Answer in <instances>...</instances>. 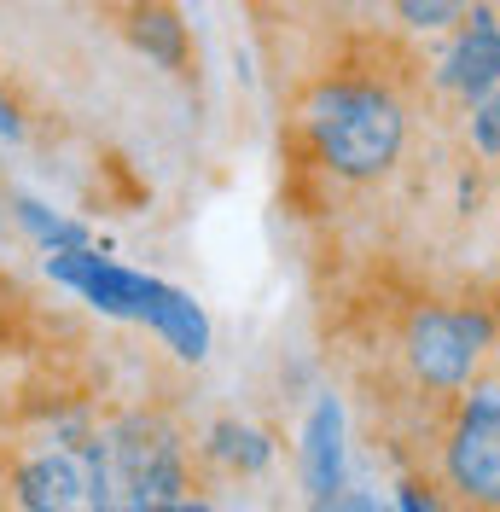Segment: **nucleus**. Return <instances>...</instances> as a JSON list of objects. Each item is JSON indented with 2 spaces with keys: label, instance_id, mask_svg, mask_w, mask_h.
Masks as SVG:
<instances>
[{
  "label": "nucleus",
  "instance_id": "obj_3",
  "mask_svg": "<svg viewBox=\"0 0 500 512\" xmlns=\"http://www.w3.org/2000/svg\"><path fill=\"white\" fill-rule=\"evenodd\" d=\"M94 443H99L105 512H152L192 489L198 443L187 437V425L169 408H152V402L117 408V414L99 419Z\"/></svg>",
  "mask_w": 500,
  "mask_h": 512
},
{
  "label": "nucleus",
  "instance_id": "obj_5",
  "mask_svg": "<svg viewBox=\"0 0 500 512\" xmlns=\"http://www.w3.org/2000/svg\"><path fill=\"white\" fill-rule=\"evenodd\" d=\"M495 338H500L495 309H483V303H413L396 350H402L413 390L454 402L483 373V361L495 355Z\"/></svg>",
  "mask_w": 500,
  "mask_h": 512
},
{
  "label": "nucleus",
  "instance_id": "obj_2",
  "mask_svg": "<svg viewBox=\"0 0 500 512\" xmlns=\"http://www.w3.org/2000/svg\"><path fill=\"white\" fill-rule=\"evenodd\" d=\"M47 280L64 286V291H76L94 315L146 326L175 361H192V367H198V361L210 355V344H216V326H210L204 303H198L192 291L169 286V280H157V274H140V268L117 262V256H99L94 245H82V251H53L47 256Z\"/></svg>",
  "mask_w": 500,
  "mask_h": 512
},
{
  "label": "nucleus",
  "instance_id": "obj_14",
  "mask_svg": "<svg viewBox=\"0 0 500 512\" xmlns=\"http://www.w3.org/2000/svg\"><path fill=\"white\" fill-rule=\"evenodd\" d=\"M309 512H396V501H384V495H373V489H332V495H320V501H309Z\"/></svg>",
  "mask_w": 500,
  "mask_h": 512
},
{
  "label": "nucleus",
  "instance_id": "obj_9",
  "mask_svg": "<svg viewBox=\"0 0 500 512\" xmlns=\"http://www.w3.org/2000/svg\"><path fill=\"white\" fill-rule=\"evenodd\" d=\"M349 425H344V402L326 390V396H314L309 419H303V443H297V466H303V489H309V501L320 495H332V489H344V472H349Z\"/></svg>",
  "mask_w": 500,
  "mask_h": 512
},
{
  "label": "nucleus",
  "instance_id": "obj_4",
  "mask_svg": "<svg viewBox=\"0 0 500 512\" xmlns=\"http://www.w3.org/2000/svg\"><path fill=\"white\" fill-rule=\"evenodd\" d=\"M94 431L88 414H47L0 443V512H105Z\"/></svg>",
  "mask_w": 500,
  "mask_h": 512
},
{
  "label": "nucleus",
  "instance_id": "obj_1",
  "mask_svg": "<svg viewBox=\"0 0 500 512\" xmlns=\"http://www.w3.org/2000/svg\"><path fill=\"white\" fill-rule=\"evenodd\" d=\"M291 134L303 158L338 187H378L390 181L413 140V105L396 76L361 64L320 70L291 99Z\"/></svg>",
  "mask_w": 500,
  "mask_h": 512
},
{
  "label": "nucleus",
  "instance_id": "obj_10",
  "mask_svg": "<svg viewBox=\"0 0 500 512\" xmlns=\"http://www.w3.org/2000/svg\"><path fill=\"white\" fill-rule=\"evenodd\" d=\"M198 460L233 472V478H256V472L274 466V437L256 431V425H245V419H216V425L204 431V443H198Z\"/></svg>",
  "mask_w": 500,
  "mask_h": 512
},
{
  "label": "nucleus",
  "instance_id": "obj_12",
  "mask_svg": "<svg viewBox=\"0 0 500 512\" xmlns=\"http://www.w3.org/2000/svg\"><path fill=\"white\" fill-rule=\"evenodd\" d=\"M384 6H390V18H396L407 35H448L466 18L471 0H384Z\"/></svg>",
  "mask_w": 500,
  "mask_h": 512
},
{
  "label": "nucleus",
  "instance_id": "obj_11",
  "mask_svg": "<svg viewBox=\"0 0 500 512\" xmlns=\"http://www.w3.org/2000/svg\"><path fill=\"white\" fill-rule=\"evenodd\" d=\"M12 222L30 233V245L41 256L53 251H82V245H94V233L82 222H70V216H59V210H47L41 198H24V192H12Z\"/></svg>",
  "mask_w": 500,
  "mask_h": 512
},
{
  "label": "nucleus",
  "instance_id": "obj_6",
  "mask_svg": "<svg viewBox=\"0 0 500 512\" xmlns=\"http://www.w3.org/2000/svg\"><path fill=\"white\" fill-rule=\"evenodd\" d=\"M437 483L460 512H500V384L471 379L437 437Z\"/></svg>",
  "mask_w": 500,
  "mask_h": 512
},
{
  "label": "nucleus",
  "instance_id": "obj_13",
  "mask_svg": "<svg viewBox=\"0 0 500 512\" xmlns=\"http://www.w3.org/2000/svg\"><path fill=\"white\" fill-rule=\"evenodd\" d=\"M460 111H466V146L483 163H500V88L477 94L471 105H460Z\"/></svg>",
  "mask_w": 500,
  "mask_h": 512
},
{
  "label": "nucleus",
  "instance_id": "obj_8",
  "mask_svg": "<svg viewBox=\"0 0 500 512\" xmlns=\"http://www.w3.org/2000/svg\"><path fill=\"white\" fill-rule=\"evenodd\" d=\"M105 12H111L117 35H123L140 59H152L169 76H187L192 35H187V18H181L175 0H111Z\"/></svg>",
  "mask_w": 500,
  "mask_h": 512
},
{
  "label": "nucleus",
  "instance_id": "obj_7",
  "mask_svg": "<svg viewBox=\"0 0 500 512\" xmlns=\"http://www.w3.org/2000/svg\"><path fill=\"white\" fill-rule=\"evenodd\" d=\"M431 82L454 105H471L477 94L500 88V6L495 0H471L466 18L442 35V59L431 70Z\"/></svg>",
  "mask_w": 500,
  "mask_h": 512
},
{
  "label": "nucleus",
  "instance_id": "obj_15",
  "mask_svg": "<svg viewBox=\"0 0 500 512\" xmlns=\"http://www.w3.org/2000/svg\"><path fill=\"white\" fill-rule=\"evenodd\" d=\"M152 512H216V501H210V495H175V501H163V507H152Z\"/></svg>",
  "mask_w": 500,
  "mask_h": 512
}]
</instances>
